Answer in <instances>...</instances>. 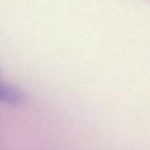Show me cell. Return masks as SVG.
I'll return each instance as SVG.
<instances>
[{
    "label": "cell",
    "mask_w": 150,
    "mask_h": 150,
    "mask_svg": "<svg viewBox=\"0 0 150 150\" xmlns=\"http://www.w3.org/2000/svg\"><path fill=\"white\" fill-rule=\"evenodd\" d=\"M24 101V93L17 86H13L4 80H0V103L12 107L20 105Z\"/></svg>",
    "instance_id": "1"
}]
</instances>
